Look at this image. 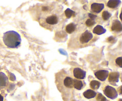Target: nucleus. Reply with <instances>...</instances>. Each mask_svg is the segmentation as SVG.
I'll list each match as a JSON object with an SVG mask.
<instances>
[{"mask_svg":"<svg viewBox=\"0 0 122 101\" xmlns=\"http://www.w3.org/2000/svg\"><path fill=\"white\" fill-rule=\"evenodd\" d=\"M3 42L9 48H17L21 44V36L15 31H8L4 33Z\"/></svg>","mask_w":122,"mask_h":101,"instance_id":"obj_1","label":"nucleus"},{"mask_svg":"<svg viewBox=\"0 0 122 101\" xmlns=\"http://www.w3.org/2000/svg\"><path fill=\"white\" fill-rule=\"evenodd\" d=\"M104 93L106 96L112 99H114L118 96L117 91L114 87L110 86H107L104 90Z\"/></svg>","mask_w":122,"mask_h":101,"instance_id":"obj_2","label":"nucleus"},{"mask_svg":"<svg viewBox=\"0 0 122 101\" xmlns=\"http://www.w3.org/2000/svg\"><path fill=\"white\" fill-rule=\"evenodd\" d=\"M108 74H109V72L108 70H98V71H96L95 72V76L97 78L100 80L105 81L108 77Z\"/></svg>","mask_w":122,"mask_h":101,"instance_id":"obj_3","label":"nucleus"},{"mask_svg":"<svg viewBox=\"0 0 122 101\" xmlns=\"http://www.w3.org/2000/svg\"><path fill=\"white\" fill-rule=\"evenodd\" d=\"M93 38V35L89 30H86L83 32L80 38V42L81 43H86L90 41Z\"/></svg>","mask_w":122,"mask_h":101,"instance_id":"obj_4","label":"nucleus"},{"mask_svg":"<svg viewBox=\"0 0 122 101\" xmlns=\"http://www.w3.org/2000/svg\"><path fill=\"white\" fill-rule=\"evenodd\" d=\"M86 72L85 71L83 70L80 68H75L73 70V75L75 78L79 80L84 79L86 77Z\"/></svg>","mask_w":122,"mask_h":101,"instance_id":"obj_5","label":"nucleus"},{"mask_svg":"<svg viewBox=\"0 0 122 101\" xmlns=\"http://www.w3.org/2000/svg\"><path fill=\"white\" fill-rule=\"evenodd\" d=\"M104 8V4L102 3H97L94 2L91 5V10L93 13H99Z\"/></svg>","mask_w":122,"mask_h":101,"instance_id":"obj_6","label":"nucleus"},{"mask_svg":"<svg viewBox=\"0 0 122 101\" xmlns=\"http://www.w3.org/2000/svg\"><path fill=\"white\" fill-rule=\"evenodd\" d=\"M108 82L112 84L116 85V83L119 82V78L120 77V74L118 72H112L108 74Z\"/></svg>","mask_w":122,"mask_h":101,"instance_id":"obj_7","label":"nucleus"},{"mask_svg":"<svg viewBox=\"0 0 122 101\" xmlns=\"http://www.w3.org/2000/svg\"><path fill=\"white\" fill-rule=\"evenodd\" d=\"M8 83V79L7 76L4 72H0V89L7 86Z\"/></svg>","mask_w":122,"mask_h":101,"instance_id":"obj_8","label":"nucleus"},{"mask_svg":"<svg viewBox=\"0 0 122 101\" xmlns=\"http://www.w3.org/2000/svg\"><path fill=\"white\" fill-rule=\"evenodd\" d=\"M112 30L114 32H120L122 30V24L119 20H114L113 21L112 26Z\"/></svg>","mask_w":122,"mask_h":101,"instance_id":"obj_9","label":"nucleus"},{"mask_svg":"<svg viewBox=\"0 0 122 101\" xmlns=\"http://www.w3.org/2000/svg\"><path fill=\"white\" fill-rule=\"evenodd\" d=\"M121 1L120 0H110L107 2V7L111 8H116L120 5Z\"/></svg>","mask_w":122,"mask_h":101,"instance_id":"obj_10","label":"nucleus"},{"mask_svg":"<svg viewBox=\"0 0 122 101\" xmlns=\"http://www.w3.org/2000/svg\"><path fill=\"white\" fill-rule=\"evenodd\" d=\"M97 93L95 91L91 89H88V90H86L83 93V96L87 99H92L94 98L96 96Z\"/></svg>","mask_w":122,"mask_h":101,"instance_id":"obj_11","label":"nucleus"},{"mask_svg":"<svg viewBox=\"0 0 122 101\" xmlns=\"http://www.w3.org/2000/svg\"><path fill=\"white\" fill-rule=\"evenodd\" d=\"M93 32L95 34L100 35V34H102L103 33H106V29L105 28H104L101 25H97L96 27H94V30H93Z\"/></svg>","mask_w":122,"mask_h":101,"instance_id":"obj_12","label":"nucleus"},{"mask_svg":"<svg viewBox=\"0 0 122 101\" xmlns=\"http://www.w3.org/2000/svg\"><path fill=\"white\" fill-rule=\"evenodd\" d=\"M64 84L68 88L73 87V79L70 77H67L64 80Z\"/></svg>","mask_w":122,"mask_h":101,"instance_id":"obj_13","label":"nucleus"},{"mask_svg":"<svg viewBox=\"0 0 122 101\" xmlns=\"http://www.w3.org/2000/svg\"><path fill=\"white\" fill-rule=\"evenodd\" d=\"M46 21L48 24L54 25L56 24H57L58 23V18L56 15H51V16H49L46 18Z\"/></svg>","mask_w":122,"mask_h":101,"instance_id":"obj_14","label":"nucleus"},{"mask_svg":"<svg viewBox=\"0 0 122 101\" xmlns=\"http://www.w3.org/2000/svg\"><path fill=\"white\" fill-rule=\"evenodd\" d=\"M83 82L80 80L73 79V87L77 90H81L83 87Z\"/></svg>","mask_w":122,"mask_h":101,"instance_id":"obj_15","label":"nucleus"},{"mask_svg":"<svg viewBox=\"0 0 122 101\" xmlns=\"http://www.w3.org/2000/svg\"><path fill=\"white\" fill-rule=\"evenodd\" d=\"M76 30V25L74 23H70L68 25H67L66 27V30L68 33H72L73 32H75Z\"/></svg>","mask_w":122,"mask_h":101,"instance_id":"obj_16","label":"nucleus"},{"mask_svg":"<svg viewBox=\"0 0 122 101\" xmlns=\"http://www.w3.org/2000/svg\"><path fill=\"white\" fill-rule=\"evenodd\" d=\"M101 83L98 81L97 80H92L90 83V86L92 89H98L100 87Z\"/></svg>","mask_w":122,"mask_h":101,"instance_id":"obj_17","label":"nucleus"},{"mask_svg":"<svg viewBox=\"0 0 122 101\" xmlns=\"http://www.w3.org/2000/svg\"><path fill=\"white\" fill-rule=\"evenodd\" d=\"M64 14H65L66 16V17L67 19H70L72 16H75V12L74 11L70 10V8H67L65 11H64Z\"/></svg>","mask_w":122,"mask_h":101,"instance_id":"obj_18","label":"nucleus"},{"mask_svg":"<svg viewBox=\"0 0 122 101\" xmlns=\"http://www.w3.org/2000/svg\"><path fill=\"white\" fill-rule=\"evenodd\" d=\"M112 14H111L110 13H109L108 11H103L102 14V19H104V20H107L110 19V18L112 17Z\"/></svg>","mask_w":122,"mask_h":101,"instance_id":"obj_19","label":"nucleus"},{"mask_svg":"<svg viewBox=\"0 0 122 101\" xmlns=\"http://www.w3.org/2000/svg\"><path fill=\"white\" fill-rule=\"evenodd\" d=\"M95 24V21H94L92 19H89L86 21V24L87 26L88 27H91V26H94Z\"/></svg>","mask_w":122,"mask_h":101,"instance_id":"obj_20","label":"nucleus"},{"mask_svg":"<svg viewBox=\"0 0 122 101\" xmlns=\"http://www.w3.org/2000/svg\"><path fill=\"white\" fill-rule=\"evenodd\" d=\"M105 99H106V97L103 96L101 93H98L97 96V100L98 101H104Z\"/></svg>","mask_w":122,"mask_h":101,"instance_id":"obj_21","label":"nucleus"},{"mask_svg":"<svg viewBox=\"0 0 122 101\" xmlns=\"http://www.w3.org/2000/svg\"><path fill=\"white\" fill-rule=\"evenodd\" d=\"M116 63L120 67V68L122 67V57H119L116 59Z\"/></svg>","mask_w":122,"mask_h":101,"instance_id":"obj_22","label":"nucleus"},{"mask_svg":"<svg viewBox=\"0 0 122 101\" xmlns=\"http://www.w3.org/2000/svg\"><path fill=\"white\" fill-rule=\"evenodd\" d=\"M88 15H89V17L91 18V19H92V20H94V19L97 17V15H94V14H91V13H89V14H88Z\"/></svg>","mask_w":122,"mask_h":101,"instance_id":"obj_23","label":"nucleus"},{"mask_svg":"<svg viewBox=\"0 0 122 101\" xmlns=\"http://www.w3.org/2000/svg\"><path fill=\"white\" fill-rule=\"evenodd\" d=\"M0 101H4V97L1 95H0Z\"/></svg>","mask_w":122,"mask_h":101,"instance_id":"obj_24","label":"nucleus"},{"mask_svg":"<svg viewBox=\"0 0 122 101\" xmlns=\"http://www.w3.org/2000/svg\"><path fill=\"white\" fill-rule=\"evenodd\" d=\"M104 101H108V100H107V99H105Z\"/></svg>","mask_w":122,"mask_h":101,"instance_id":"obj_25","label":"nucleus"},{"mask_svg":"<svg viewBox=\"0 0 122 101\" xmlns=\"http://www.w3.org/2000/svg\"><path fill=\"white\" fill-rule=\"evenodd\" d=\"M119 101H122V100L121 99H119Z\"/></svg>","mask_w":122,"mask_h":101,"instance_id":"obj_26","label":"nucleus"}]
</instances>
